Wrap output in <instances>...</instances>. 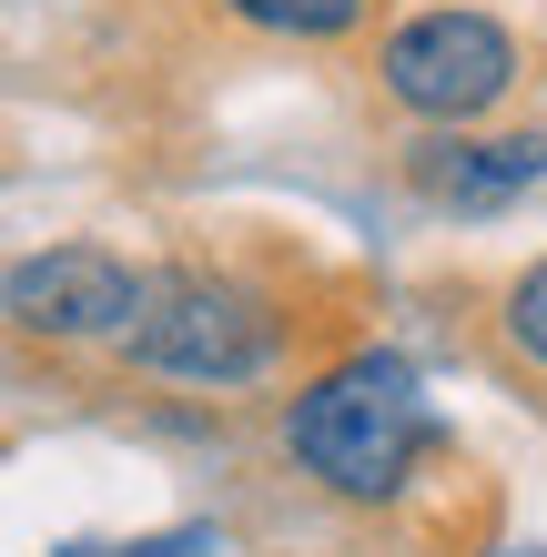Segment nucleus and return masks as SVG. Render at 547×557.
<instances>
[{
	"mask_svg": "<svg viewBox=\"0 0 547 557\" xmlns=\"http://www.w3.org/2000/svg\"><path fill=\"white\" fill-rule=\"evenodd\" d=\"M446 436H436V406L415 385L406 355H345L284 406V456L325 486V497H356V507H396L415 467H426Z\"/></svg>",
	"mask_w": 547,
	"mask_h": 557,
	"instance_id": "obj_1",
	"label": "nucleus"
},
{
	"mask_svg": "<svg viewBox=\"0 0 547 557\" xmlns=\"http://www.w3.org/2000/svg\"><path fill=\"white\" fill-rule=\"evenodd\" d=\"M385 91L415 112V122H476L518 91V41L487 21V11H415L396 41H385Z\"/></svg>",
	"mask_w": 547,
	"mask_h": 557,
	"instance_id": "obj_3",
	"label": "nucleus"
},
{
	"mask_svg": "<svg viewBox=\"0 0 547 557\" xmlns=\"http://www.w3.org/2000/svg\"><path fill=\"white\" fill-rule=\"evenodd\" d=\"M527 557H547V547H527Z\"/></svg>",
	"mask_w": 547,
	"mask_h": 557,
	"instance_id": "obj_9",
	"label": "nucleus"
},
{
	"mask_svg": "<svg viewBox=\"0 0 547 557\" xmlns=\"http://www.w3.org/2000/svg\"><path fill=\"white\" fill-rule=\"evenodd\" d=\"M133 305H142V264H122L102 244H51L0 274V314L30 345H122Z\"/></svg>",
	"mask_w": 547,
	"mask_h": 557,
	"instance_id": "obj_4",
	"label": "nucleus"
},
{
	"mask_svg": "<svg viewBox=\"0 0 547 557\" xmlns=\"http://www.w3.org/2000/svg\"><path fill=\"white\" fill-rule=\"evenodd\" d=\"M406 173L446 213H487V203H518L527 183H547V143L537 133H507V143H426Z\"/></svg>",
	"mask_w": 547,
	"mask_h": 557,
	"instance_id": "obj_5",
	"label": "nucleus"
},
{
	"mask_svg": "<svg viewBox=\"0 0 547 557\" xmlns=\"http://www.w3.org/2000/svg\"><path fill=\"white\" fill-rule=\"evenodd\" d=\"M487 355L527 385V396H547V253L518 264V274L487 294Z\"/></svg>",
	"mask_w": 547,
	"mask_h": 557,
	"instance_id": "obj_6",
	"label": "nucleus"
},
{
	"mask_svg": "<svg viewBox=\"0 0 547 557\" xmlns=\"http://www.w3.org/2000/svg\"><path fill=\"white\" fill-rule=\"evenodd\" d=\"M304 314L295 294L264 284V274H234V264H173V274H142V305L122 324V355L163 385H264L284 375Z\"/></svg>",
	"mask_w": 547,
	"mask_h": 557,
	"instance_id": "obj_2",
	"label": "nucleus"
},
{
	"mask_svg": "<svg viewBox=\"0 0 547 557\" xmlns=\"http://www.w3.org/2000/svg\"><path fill=\"white\" fill-rule=\"evenodd\" d=\"M213 537H142V547H72V557H203Z\"/></svg>",
	"mask_w": 547,
	"mask_h": 557,
	"instance_id": "obj_8",
	"label": "nucleus"
},
{
	"mask_svg": "<svg viewBox=\"0 0 547 557\" xmlns=\"http://www.w3.org/2000/svg\"><path fill=\"white\" fill-rule=\"evenodd\" d=\"M244 30H274V41H335V30L365 21V0H223Z\"/></svg>",
	"mask_w": 547,
	"mask_h": 557,
	"instance_id": "obj_7",
	"label": "nucleus"
}]
</instances>
